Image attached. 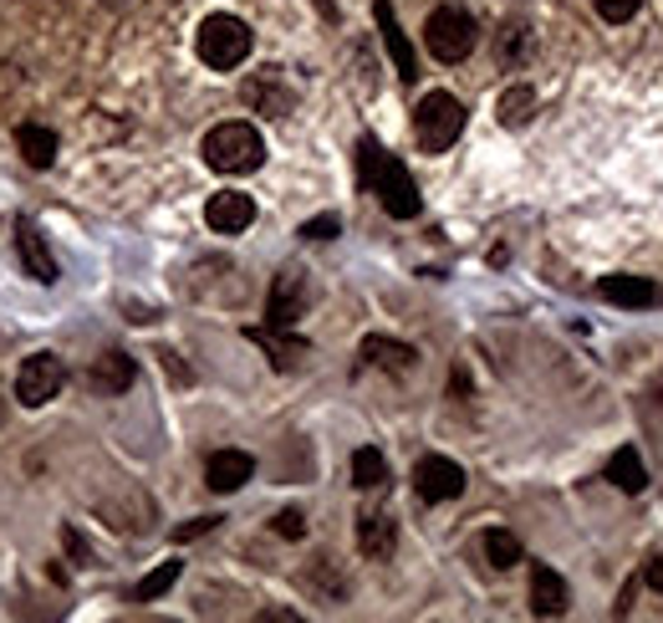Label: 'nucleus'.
I'll use <instances>...</instances> for the list:
<instances>
[{
  "label": "nucleus",
  "instance_id": "nucleus-1",
  "mask_svg": "<svg viewBox=\"0 0 663 623\" xmlns=\"http://www.w3.org/2000/svg\"><path fill=\"white\" fill-rule=\"evenodd\" d=\"M358 185L373 189V195H378V204L393 220H414L418 210H424L414 174L398 164L393 153H383L378 138H358Z\"/></svg>",
  "mask_w": 663,
  "mask_h": 623
},
{
  "label": "nucleus",
  "instance_id": "nucleus-2",
  "mask_svg": "<svg viewBox=\"0 0 663 623\" xmlns=\"http://www.w3.org/2000/svg\"><path fill=\"white\" fill-rule=\"evenodd\" d=\"M250 47H255L250 26L240 16H225V11L204 16L199 21V32H195L199 62H204V67H215V72H235L250 57Z\"/></svg>",
  "mask_w": 663,
  "mask_h": 623
},
{
  "label": "nucleus",
  "instance_id": "nucleus-3",
  "mask_svg": "<svg viewBox=\"0 0 663 623\" xmlns=\"http://www.w3.org/2000/svg\"><path fill=\"white\" fill-rule=\"evenodd\" d=\"M199 153H204V164L215 174H250V169L265 164V144L250 123H220V128H210Z\"/></svg>",
  "mask_w": 663,
  "mask_h": 623
},
{
  "label": "nucleus",
  "instance_id": "nucleus-4",
  "mask_svg": "<svg viewBox=\"0 0 663 623\" xmlns=\"http://www.w3.org/2000/svg\"><path fill=\"white\" fill-rule=\"evenodd\" d=\"M475 41H480V26H475V16L470 11H460V5H439V11H429V21H424V47H429L434 62H464L470 51H475Z\"/></svg>",
  "mask_w": 663,
  "mask_h": 623
},
{
  "label": "nucleus",
  "instance_id": "nucleus-5",
  "mask_svg": "<svg viewBox=\"0 0 663 623\" xmlns=\"http://www.w3.org/2000/svg\"><path fill=\"white\" fill-rule=\"evenodd\" d=\"M464 134V102L454 92H429L414 108V138L424 153H445L454 149V138Z\"/></svg>",
  "mask_w": 663,
  "mask_h": 623
},
{
  "label": "nucleus",
  "instance_id": "nucleus-6",
  "mask_svg": "<svg viewBox=\"0 0 663 623\" xmlns=\"http://www.w3.org/2000/svg\"><path fill=\"white\" fill-rule=\"evenodd\" d=\"M62 384H66V363L57 353H32L16 369V399L26 409L51 404V399L62 394Z\"/></svg>",
  "mask_w": 663,
  "mask_h": 623
},
{
  "label": "nucleus",
  "instance_id": "nucleus-7",
  "mask_svg": "<svg viewBox=\"0 0 663 623\" xmlns=\"http://www.w3.org/2000/svg\"><path fill=\"white\" fill-rule=\"evenodd\" d=\"M307 302H312V287H307V271L286 266L276 282H271V297H265V327H297L307 317Z\"/></svg>",
  "mask_w": 663,
  "mask_h": 623
},
{
  "label": "nucleus",
  "instance_id": "nucleus-8",
  "mask_svg": "<svg viewBox=\"0 0 663 623\" xmlns=\"http://www.w3.org/2000/svg\"><path fill=\"white\" fill-rule=\"evenodd\" d=\"M240 98H246V108L265 113V119H286V113L297 108V87L286 83L282 67H261V72H250L246 77Z\"/></svg>",
  "mask_w": 663,
  "mask_h": 623
},
{
  "label": "nucleus",
  "instance_id": "nucleus-9",
  "mask_svg": "<svg viewBox=\"0 0 663 623\" xmlns=\"http://www.w3.org/2000/svg\"><path fill=\"white\" fill-rule=\"evenodd\" d=\"M414 490L418 501H454L464 496V471L449 456H424L414 465Z\"/></svg>",
  "mask_w": 663,
  "mask_h": 623
},
{
  "label": "nucleus",
  "instance_id": "nucleus-10",
  "mask_svg": "<svg viewBox=\"0 0 663 623\" xmlns=\"http://www.w3.org/2000/svg\"><path fill=\"white\" fill-rule=\"evenodd\" d=\"M16 261H21V271L32 276V282H41V287H51L57 282V261H51V251H47V236L36 230L32 220H16Z\"/></svg>",
  "mask_w": 663,
  "mask_h": 623
},
{
  "label": "nucleus",
  "instance_id": "nucleus-11",
  "mask_svg": "<svg viewBox=\"0 0 663 623\" xmlns=\"http://www.w3.org/2000/svg\"><path fill=\"white\" fill-rule=\"evenodd\" d=\"M204 220H210V230H220V236H240V230H250V220H255V200L240 195V189H220L204 204Z\"/></svg>",
  "mask_w": 663,
  "mask_h": 623
},
{
  "label": "nucleus",
  "instance_id": "nucleus-12",
  "mask_svg": "<svg viewBox=\"0 0 663 623\" xmlns=\"http://www.w3.org/2000/svg\"><path fill=\"white\" fill-rule=\"evenodd\" d=\"M566 603H572V593H566L562 573L547 568V562H536V568H530V613H536V619H562Z\"/></svg>",
  "mask_w": 663,
  "mask_h": 623
},
{
  "label": "nucleus",
  "instance_id": "nucleus-13",
  "mask_svg": "<svg viewBox=\"0 0 663 623\" xmlns=\"http://www.w3.org/2000/svg\"><path fill=\"white\" fill-rule=\"evenodd\" d=\"M398 547V522L388 516V511H363L358 516V552L367 557V562H388Z\"/></svg>",
  "mask_w": 663,
  "mask_h": 623
},
{
  "label": "nucleus",
  "instance_id": "nucleus-14",
  "mask_svg": "<svg viewBox=\"0 0 663 623\" xmlns=\"http://www.w3.org/2000/svg\"><path fill=\"white\" fill-rule=\"evenodd\" d=\"M373 16H378L383 47H388V57H393V67H398V83H414V77H418V57H414V47H409V36L398 32L393 5H388V0H378V5H373Z\"/></svg>",
  "mask_w": 663,
  "mask_h": 623
},
{
  "label": "nucleus",
  "instance_id": "nucleus-15",
  "mask_svg": "<svg viewBox=\"0 0 663 623\" xmlns=\"http://www.w3.org/2000/svg\"><path fill=\"white\" fill-rule=\"evenodd\" d=\"M255 475V460L246 456V450H220V456H210V465H204V486L215 490V496H230V490H240Z\"/></svg>",
  "mask_w": 663,
  "mask_h": 623
},
{
  "label": "nucleus",
  "instance_id": "nucleus-16",
  "mask_svg": "<svg viewBox=\"0 0 663 623\" xmlns=\"http://www.w3.org/2000/svg\"><path fill=\"white\" fill-rule=\"evenodd\" d=\"M87 384L98 388V394H108V399H113V394H128L133 384H138V363H133L128 353H102V358H92V369H87Z\"/></svg>",
  "mask_w": 663,
  "mask_h": 623
},
{
  "label": "nucleus",
  "instance_id": "nucleus-17",
  "mask_svg": "<svg viewBox=\"0 0 663 623\" xmlns=\"http://www.w3.org/2000/svg\"><path fill=\"white\" fill-rule=\"evenodd\" d=\"M363 363H373V369L393 373V378H403V373H414L418 353L409 348V342H398V337H363Z\"/></svg>",
  "mask_w": 663,
  "mask_h": 623
},
{
  "label": "nucleus",
  "instance_id": "nucleus-18",
  "mask_svg": "<svg viewBox=\"0 0 663 623\" xmlns=\"http://www.w3.org/2000/svg\"><path fill=\"white\" fill-rule=\"evenodd\" d=\"M246 337L255 348H265V358H271L276 369H297L301 358H307V342L291 337V327H250Z\"/></svg>",
  "mask_w": 663,
  "mask_h": 623
},
{
  "label": "nucleus",
  "instance_id": "nucleus-19",
  "mask_svg": "<svg viewBox=\"0 0 663 623\" xmlns=\"http://www.w3.org/2000/svg\"><path fill=\"white\" fill-rule=\"evenodd\" d=\"M597 297L638 312V307L653 302V282H648V276H633V271H617V276H602V282H597Z\"/></svg>",
  "mask_w": 663,
  "mask_h": 623
},
{
  "label": "nucleus",
  "instance_id": "nucleus-20",
  "mask_svg": "<svg viewBox=\"0 0 663 623\" xmlns=\"http://www.w3.org/2000/svg\"><path fill=\"white\" fill-rule=\"evenodd\" d=\"M16 149H21V159L32 169H51L57 164V134L51 128H41V123H21L16 128Z\"/></svg>",
  "mask_w": 663,
  "mask_h": 623
},
{
  "label": "nucleus",
  "instance_id": "nucleus-21",
  "mask_svg": "<svg viewBox=\"0 0 663 623\" xmlns=\"http://www.w3.org/2000/svg\"><path fill=\"white\" fill-rule=\"evenodd\" d=\"M608 481H613L617 490H628V496H643V486H648L643 456H638L633 445H623V450H613V460H608Z\"/></svg>",
  "mask_w": 663,
  "mask_h": 623
},
{
  "label": "nucleus",
  "instance_id": "nucleus-22",
  "mask_svg": "<svg viewBox=\"0 0 663 623\" xmlns=\"http://www.w3.org/2000/svg\"><path fill=\"white\" fill-rule=\"evenodd\" d=\"M480 547H485V562H490L496 573H511L515 562H521V537L505 532V526H490V532L480 537Z\"/></svg>",
  "mask_w": 663,
  "mask_h": 623
},
{
  "label": "nucleus",
  "instance_id": "nucleus-23",
  "mask_svg": "<svg viewBox=\"0 0 663 623\" xmlns=\"http://www.w3.org/2000/svg\"><path fill=\"white\" fill-rule=\"evenodd\" d=\"M352 486L358 490H383L388 486V460H383V450L363 445V450L352 456Z\"/></svg>",
  "mask_w": 663,
  "mask_h": 623
},
{
  "label": "nucleus",
  "instance_id": "nucleus-24",
  "mask_svg": "<svg viewBox=\"0 0 663 623\" xmlns=\"http://www.w3.org/2000/svg\"><path fill=\"white\" fill-rule=\"evenodd\" d=\"M500 123H505V128H526L530 123V113H536V92H530L526 83L521 87H505V92H500Z\"/></svg>",
  "mask_w": 663,
  "mask_h": 623
},
{
  "label": "nucleus",
  "instance_id": "nucleus-25",
  "mask_svg": "<svg viewBox=\"0 0 663 623\" xmlns=\"http://www.w3.org/2000/svg\"><path fill=\"white\" fill-rule=\"evenodd\" d=\"M496 57H500V67H521V62L530 57V26L511 21V26L500 32V41H496Z\"/></svg>",
  "mask_w": 663,
  "mask_h": 623
},
{
  "label": "nucleus",
  "instance_id": "nucleus-26",
  "mask_svg": "<svg viewBox=\"0 0 663 623\" xmlns=\"http://www.w3.org/2000/svg\"><path fill=\"white\" fill-rule=\"evenodd\" d=\"M174 583H179V562H164V568H153V573L133 588V598H138V603H153V598H164Z\"/></svg>",
  "mask_w": 663,
  "mask_h": 623
},
{
  "label": "nucleus",
  "instance_id": "nucleus-27",
  "mask_svg": "<svg viewBox=\"0 0 663 623\" xmlns=\"http://www.w3.org/2000/svg\"><path fill=\"white\" fill-rule=\"evenodd\" d=\"M592 5H597V16H602V21L623 26V21L638 16V5H643V0H592Z\"/></svg>",
  "mask_w": 663,
  "mask_h": 623
},
{
  "label": "nucleus",
  "instance_id": "nucleus-28",
  "mask_svg": "<svg viewBox=\"0 0 663 623\" xmlns=\"http://www.w3.org/2000/svg\"><path fill=\"white\" fill-rule=\"evenodd\" d=\"M271 526H276V537H286V541H301V537H307V516H301L297 506H291V511H282V516H276Z\"/></svg>",
  "mask_w": 663,
  "mask_h": 623
},
{
  "label": "nucleus",
  "instance_id": "nucleus-29",
  "mask_svg": "<svg viewBox=\"0 0 663 623\" xmlns=\"http://www.w3.org/2000/svg\"><path fill=\"white\" fill-rule=\"evenodd\" d=\"M337 230H342V220H337V215H316V220H307V225H301V240H332Z\"/></svg>",
  "mask_w": 663,
  "mask_h": 623
},
{
  "label": "nucleus",
  "instance_id": "nucleus-30",
  "mask_svg": "<svg viewBox=\"0 0 663 623\" xmlns=\"http://www.w3.org/2000/svg\"><path fill=\"white\" fill-rule=\"evenodd\" d=\"M220 526V516H195V522H184L179 532H174V541H195V537H204V532H215Z\"/></svg>",
  "mask_w": 663,
  "mask_h": 623
},
{
  "label": "nucleus",
  "instance_id": "nucleus-31",
  "mask_svg": "<svg viewBox=\"0 0 663 623\" xmlns=\"http://www.w3.org/2000/svg\"><path fill=\"white\" fill-rule=\"evenodd\" d=\"M62 541H66V552L77 557V562H83V568H87V562H92V552H87V541L77 537V532H72V526H62Z\"/></svg>",
  "mask_w": 663,
  "mask_h": 623
},
{
  "label": "nucleus",
  "instance_id": "nucleus-32",
  "mask_svg": "<svg viewBox=\"0 0 663 623\" xmlns=\"http://www.w3.org/2000/svg\"><path fill=\"white\" fill-rule=\"evenodd\" d=\"M638 583H643V588H653V593H663V562H659V557L643 568V577H638Z\"/></svg>",
  "mask_w": 663,
  "mask_h": 623
},
{
  "label": "nucleus",
  "instance_id": "nucleus-33",
  "mask_svg": "<svg viewBox=\"0 0 663 623\" xmlns=\"http://www.w3.org/2000/svg\"><path fill=\"white\" fill-rule=\"evenodd\" d=\"M159 358H164V369H168V378H174V384H189V369L179 363V353H159Z\"/></svg>",
  "mask_w": 663,
  "mask_h": 623
},
{
  "label": "nucleus",
  "instance_id": "nucleus-34",
  "mask_svg": "<svg viewBox=\"0 0 663 623\" xmlns=\"http://www.w3.org/2000/svg\"><path fill=\"white\" fill-rule=\"evenodd\" d=\"M261 619H265V623H297V613H286V608H265Z\"/></svg>",
  "mask_w": 663,
  "mask_h": 623
},
{
  "label": "nucleus",
  "instance_id": "nucleus-35",
  "mask_svg": "<svg viewBox=\"0 0 663 623\" xmlns=\"http://www.w3.org/2000/svg\"><path fill=\"white\" fill-rule=\"evenodd\" d=\"M653 404L663 409V373H659V384H653Z\"/></svg>",
  "mask_w": 663,
  "mask_h": 623
},
{
  "label": "nucleus",
  "instance_id": "nucleus-36",
  "mask_svg": "<svg viewBox=\"0 0 663 623\" xmlns=\"http://www.w3.org/2000/svg\"><path fill=\"white\" fill-rule=\"evenodd\" d=\"M316 5H322V16H337V11H332V0H316Z\"/></svg>",
  "mask_w": 663,
  "mask_h": 623
},
{
  "label": "nucleus",
  "instance_id": "nucleus-37",
  "mask_svg": "<svg viewBox=\"0 0 663 623\" xmlns=\"http://www.w3.org/2000/svg\"><path fill=\"white\" fill-rule=\"evenodd\" d=\"M0 424H5V404H0Z\"/></svg>",
  "mask_w": 663,
  "mask_h": 623
}]
</instances>
